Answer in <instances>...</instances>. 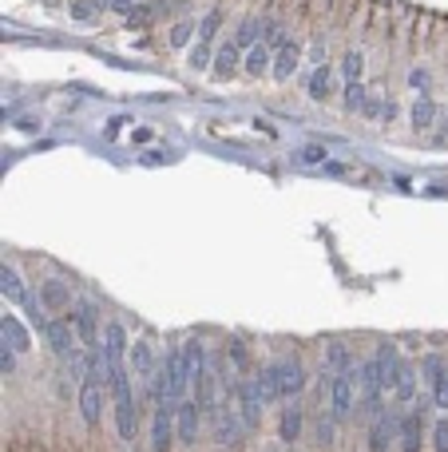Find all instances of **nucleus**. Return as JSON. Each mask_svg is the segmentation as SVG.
Listing matches in <instances>:
<instances>
[{
	"label": "nucleus",
	"instance_id": "1",
	"mask_svg": "<svg viewBox=\"0 0 448 452\" xmlns=\"http://www.w3.org/2000/svg\"><path fill=\"white\" fill-rule=\"evenodd\" d=\"M80 413L87 425H99V416H103V377H96V373L80 381Z\"/></svg>",
	"mask_w": 448,
	"mask_h": 452
},
{
	"label": "nucleus",
	"instance_id": "2",
	"mask_svg": "<svg viewBox=\"0 0 448 452\" xmlns=\"http://www.w3.org/2000/svg\"><path fill=\"white\" fill-rule=\"evenodd\" d=\"M424 416H428V404H417L412 413H405L397 421V437H400V452H421V432H424Z\"/></svg>",
	"mask_w": 448,
	"mask_h": 452
},
{
	"label": "nucleus",
	"instance_id": "3",
	"mask_svg": "<svg viewBox=\"0 0 448 452\" xmlns=\"http://www.w3.org/2000/svg\"><path fill=\"white\" fill-rule=\"evenodd\" d=\"M175 401H163L155 409V416H151V449L155 452H167L171 449V437H175V428H171V421H175Z\"/></svg>",
	"mask_w": 448,
	"mask_h": 452
},
{
	"label": "nucleus",
	"instance_id": "4",
	"mask_svg": "<svg viewBox=\"0 0 448 452\" xmlns=\"http://www.w3.org/2000/svg\"><path fill=\"white\" fill-rule=\"evenodd\" d=\"M36 326L44 330V337H48V345H52V353L56 357H64V361H75V357H80V349L72 345V330H68L64 321H44L40 318Z\"/></svg>",
	"mask_w": 448,
	"mask_h": 452
},
{
	"label": "nucleus",
	"instance_id": "5",
	"mask_svg": "<svg viewBox=\"0 0 448 452\" xmlns=\"http://www.w3.org/2000/svg\"><path fill=\"white\" fill-rule=\"evenodd\" d=\"M353 413V377L341 373V377L329 381V416L333 421H345Z\"/></svg>",
	"mask_w": 448,
	"mask_h": 452
},
{
	"label": "nucleus",
	"instance_id": "6",
	"mask_svg": "<svg viewBox=\"0 0 448 452\" xmlns=\"http://www.w3.org/2000/svg\"><path fill=\"white\" fill-rule=\"evenodd\" d=\"M163 381H167V401H179L187 385H191V373H187V361L182 353H171L167 365H163Z\"/></svg>",
	"mask_w": 448,
	"mask_h": 452
},
{
	"label": "nucleus",
	"instance_id": "7",
	"mask_svg": "<svg viewBox=\"0 0 448 452\" xmlns=\"http://www.w3.org/2000/svg\"><path fill=\"white\" fill-rule=\"evenodd\" d=\"M238 401H243V425L254 428L262 421V404H266V397L258 393V381H243L238 385Z\"/></svg>",
	"mask_w": 448,
	"mask_h": 452
},
{
	"label": "nucleus",
	"instance_id": "8",
	"mask_svg": "<svg viewBox=\"0 0 448 452\" xmlns=\"http://www.w3.org/2000/svg\"><path fill=\"white\" fill-rule=\"evenodd\" d=\"M274 373H278V397H298V393H302L305 373H302V365H298L294 357H290V361H278Z\"/></svg>",
	"mask_w": 448,
	"mask_h": 452
},
{
	"label": "nucleus",
	"instance_id": "9",
	"mask_svg": "<svg viewBox=\"0 0 448 452\" xmlns=\"http://www.w3.org/2000/svg\"><path fill=\"white\" fill-rule=\"evenodd\" d=\"M393 437H397V421L381 413V416L373 421V428H369V452H389Z\"/></svg>",
	"mask_w": 448,
	"mask_h": 452
},
{
	"label": "nucleus",
	"instance_id": "10",
	"mask_svg": "<svg viewBox=\"0 0 448 452\" xmlns=\"http://www.w3.org/2000/svg\"><path fill=\"white\" fill-rule=\"evenodd\" d=\"M357 381H361L365 401H377V397H381V389H385V377H381V365H377V357H373V361H365V365L357 369Z\"/></svg>",
	"mask_w": 448,
	"mask_h": 452
},
{
	"label": "nucleus",
	"instance_id": "11",
	"mask_svg": "<svg viewBox=\"0 0 448 452\" xmlns=\"http://www.w3.org/2000/svg\"><path fill=\"white\" fill-rule=\"evenodd\" d=\"M198 416H203L198 404H179L175 421H179V440L182 444H194V440H198Z\"/></svg>",
	"mask_w": 448,
	"mask_h": 452
},
{
	"label": "nucleus",
	"instance_id": "12",
	"mask_svg": "<svg viewBox=\"0 0 448 452\" xmlns=\"http://www.w3.org/2000/svg\"><path fill=\"white\" fill-rule=\"evenodd\" d=\"M243 437V425H238V413H215V440L226 449V444H238Z\"/></svg>",
	"mask_w": 448,
	"mask_h": 452
},
{
	"label": "nucleus",
	"instance_id": "13",
	"mask_svg": "<svg viewBox=\"0 0 448 452\" xmlns=\"http://www.w3.org/2000/svg\"><path fill=\"white\" fill-rule=\"evenodd\" d=\"M0 342H8L16 353H28V333H24V326H20V318H13V314L0 318Z\"/></svg>",
	"mask_w": 448,
	"mask_h": 452
},
{
	"label": "nucleus",
	"instance_id": "14",
	"mask_svg": "<svg viewBox=\"0 0 448 452\" xmlns=\"http://www.w3.org/2000/svg\"><path fill=\"white\" fill-rule=\"evenodd\" d=\"M72 321H75V333H80V337H84L87 345H96V337H99V326H96V306H75V314H72Z\"/></svg>",
	"mask_w": 448,
	"mask_h": 452
},
{
	"label": "nucleus",
	"instance_id": "15",
	"mask_svg": "<svg viewBox=\"0 0 448 452\" xmlns=\"http://www.w3.org/2000/svg\"><path fill=\"white\" fill-rule=\"evenodd\" d=\"M123 353H127V333H123V326H108L103 330V361H123Z\"/></svg>",
	"mask_w": 448,
	"mask_h": 452
},
{
	"label": "nucleus",
	"instance_id": "16",
	"mask_svg": "<svg viewBox=\"0 0 448 452\" xmlns=\"http://www.w3.org/2000/svg\"><path fill=\"white\" fill-rule=\"evenodd\" d=\"M278 437L286 440V444H294V440L302 437V409H298V404L282 409V416H278Z\"/></svg>",
	"mask_w": 448,
	"mask_h": 452
},
{
	"label": "nucleus",
	"instance_id": "17",
	"mask_svg": "<svg viewBox=\"0 0 448 452\" xmlns=\"http://www.w3.org/2000/svg\"><path fill=\"white\" fill-rule=\"evenodd\" d=\"M115 428L123 440H135V401H115Z\"/></svg>",
	"mask_w": 448,
	"mask_h": 452
},
{
	"label": "nucleus",
	"instance_id": "18",
	"mask_svg": "<svg viewBox=\"0 0 448 452\" xmlns=\"http://www.w3.org/2000/svg\"><path fill=\"white\" fill-rule=\"evenodd\" d=\"M182 361H187V373H191V385L206 373V353H203V345L198 342H187L182 345Z\"/></svg>",
	"mask_w": 448,
	"mask_h": 452
},
{
	"label": "nucleus",
	"instance_id": "19",
	"mask_svg": "<svg viewBox=\"0 0 448 452\" xmlns=\"http://www.w3.org/2000/svg\"><path fill=\"white\" fill-rule=\"evenodd\" d=\"M40 298H44V306H48V309H64V306H72V298H68V286H64V282H44Z\"/></svg>",
	"mask_w": 448,
	"mask_h": 452
},
{
	"label": "nucleus",
	"instance_id": "20",
	"mask_svg": "<svg viewBox=\"0 0 448 452\" xmlns=\"http://www.w3.org/2000/svg\"><path fill=\"white\" fill-rule=\"evenodd\" d=\"M377 365H381V377H385V385H393V381H397V373H400V357H397V349L381 345V349H377Z\"/></svg>",
	"mask_w": 448,
	"mask_h": 452
},
{
	"label": "nucleus",
	"instance_id": "21",
	"mask_svg": "<svg viewBox=\"0 0 448 452\" xmlns=\"http://www.w3.org/2000/svg\"><path fill=\"white\" fill-rule=\"evenodd\" d=\"M393 397H397V401H412V397H417V373H412L409 365H400L397 381H393Z\"/></svg>",
	"mask_w": 448,
	"mask_h": 452
},
{
	"label": "nucleus",
	"instance_id": "22",
	"mask_svg": "<svg viewBox=\"0 0 448 452\" xmlns=\"http://www.w3.org/2000/svg\"><path fill=\"white\" fill-rule=\"evenodd\" d=\"M0 293H4V298H13V302H20V298H24V286H20V274H16V270L8 266V262L0 266Z\"/></svg>",
	"mask_w": 448,
	"mask_h": 452
},
{
	"label": "nucleus",
	"instance_id": "23",
	"mask_svg": "<svg viewBox=\"0 0 448 452\" xmlns=\"http://www.w3.org/2000/svg\"><path fill=\"white\" fill-rule=\"evenodd\" d=\"M294 68H298V48L286 44V48H278V56H274V75H278V80H290Z\"/></svg>",
	"mask_w": 448,
	"mask_h": 452
},
{
	"label": "nucleus",
	"instance_id": "24",
	"mask_svg": "<svg viewBox=\"0 0 448 452\" xmlns=\"http://www.w3.org/2000/svg\"><path fill=\"white\" fill-rule=\"evenodd\" d=\"M234 68H238V44H226V48L215 56V75H218V80H226Z\"/></svg>",
	"mask_w": 448,
	"mask_h": 452
},
{
	"label": "nucleus",
	"instance_id": "25",
	"mask_svg": "<svg viewBox=\"0 0 448 452\" xmlns=\"http://www.w3.org/2000/svg\"><path fill=\"white\" fill-rule=\"evenodd\" d=\"M433 119H436L433 99H417V103H412V127H417V131H428Z\"/></svg>",
	"mask_w": 448,
	"mask_h": 452
},
{
	"label": "nucleus",
	"instance_id": "26",
	"mask_svg": "<svg viewBox=\"0 0 448 452\" xmlns=\"http://www.w3.org/2000/svg\"><path fill=\"white\" fill-rule=\"evenodd\" d=\"M361 68H365L361 52H345V60H341V75H345V84H357V80H361Z\"/></svg>",
	"mask_w": 448,
	"mask_h": 452
},
{
	"label": "nucleus",
	"instance_id": "27",
	"mask_svg": "<svg viewBox=\"0 0 448 452\" xmlns=\"http://www.w3.org/2000/svg\"><path fill=\"white\" fill-rule=\"evenodd\" d=\"M266 68H274V56H270V48H254L250 56H246V72L262 75Z\"/></svg>",
	"mask_w": 448,
	"mask_h": 452
},
{
	"label": "nucleus",
	"instance_id": "28",
	"mask_svg": "<svg viewBox=\"0 0 448 452\" xmlns=\"http://www.w3.org/2000/svg\"><path fill=\"white\" fill-rule=\"evenodd\" d=\"M310 96H314V99H326L329 96V68H326V64L310 75Z\"/></svg>",
	"mask_w": 448,
	"mask_h": 452
},
{
	"label": "nucleus",
	"instance_id": "29",
	"mask_svg": "<svg viewBox=\"0 0 448 452\" xmlns=\"http://www.w3.org/2000/svg\"><path fill=\"white\" fill-rule=\"evenodd\" d=\"M127 353H131V365L139 369V373H151V349H147V342H135Z\"/></svg>",
	"mask_w": 448,
	"mask_h": 452
},
{
	"label": "nucleus",
	"instance_id": "30",
	"mask_svg": "<svg viewBox=\"0 0 448 452\" xmlns=\"http://www.w3.org/2000/svg\"><path fill=\"white\" fill-rule=\"evenodd\" d=\"M326 361H329V369H349V365H353V361H349V349H345L341 342L329 345V357H326Z\"/></svg>",
	"mask_w": 448,
	"mask_h": 452
},
{
	"label": "nucleus",
	"instance_id": "31",
	"mask_svg": "<svg viewBox=\"0 0 448 452\" xmlns=\"http://www.w3.org/2000/svg\"><path fill=\"white\" fill-rule=\"evenodd\" d=\"M218 24H222V16H218V13H206L203 24H198V40H203V44H210V40H215V32H218Z\"/></svg>",
	"mask_w": 448,
	"mask_h": 452
},
{
	"label": "nucleus",
	"instance_id": "32",
	"mask_svg": "<svg viewBox=\"0 0 448 452\" xmlns=\"http://www.w3.org/2000/svg\"><path fill=\"white\" fill-rule=\"evenodd\" d=\"M258 28H262L258 20H246V24L238 28V36H234V44H238V48H250V44L258 40Z\"/></svg>",
	"mask_w": 448,
	"mask_h": 452
},
{
	"label": "nucleus",
	"instance_id": "33",
	"mask_svg": "<svg viewBox=\"0 0 448 452\" xmlns=\"http://www.w3.org/2000/svg\"><path fill=\"white\" fill-rule=\"evenodd\" d=\"M345 108H349V111H361V108H365V87H361V84H349V87H345Z\"/></svg>",
	"mask_w": 448,
	"mask_h": 452
},
{
	"label": "nucleus",
	"instance_id": "34",
	"mask_svg": "<svg viewBox=\"0 0 448 452\" xmlns=\"http://www.w3.org/2000/svg\"><path fill=\"white\" fill-rule=\"evenodd\" d=\"M13 369H16V349H13V345H8V342H0V373L8 377Z\"/></svg>",
	"mask_w": 448,
	"mask_h": 452
},
{
	"label": "nucleus",
	"instance_id": "35",
	"mask_svg": "<svg viewBox=\"0 0 448 452\" xmlns=\"http://www.w3.org/2000/svg\"><path fill=\"white\" fill-rule=\"evenodd\" d=\"M433 401L440 404V409H448V373H440V377L433 381Z\"/></svg>",
	"mask_w": 448,
	"mask_h": 452
},
{
	"label": "nucleus",
	"instance_id": "36",
	"mask_svg": "<svg viewBox=\"0 0 448 452\" xmlns=\"http://www.w3.org/2000/svg\"><path fill=\"white\" fill-rule=\"evenodd\" d=\"M433 449H436V452H448V421H436V428H433Z\"/></svg>",
	"mask_w": 448,
	"mask_h": 452
},
{
	"label": "nucleus",
	"instance_id": "37",
	"mask_svg": "<svg viewBox=\"0 0 448 452\" xmlns=\"http://www.w3.org/2000/svg\"><path fill=\"white\" fill-rule=\"evenodd\" d=\"M210 64V44L198 40V48H191V68H206Z\"/></svg>",
	"mask_w": 448,
	"mask_h": 452
},
{
	"label": "nucleus",
	"instance_id": "38",
	"mask_svg": "<svg viewBox=\"0 0 448 452\" xmlns=\"http://www.w3.org/2000/svg\"><path fill=\"white\" fill-rule=\"evenodd\" d=\"M440 373H448V369H445V361H440V357H424V377H428V381H436V377H440Z\"/></svg>",
	"mask_w": 448,
	"mask_h": 452
},
{
	"label": "nucleus",
	"instance_id": "39",
	"mask_svg": "<svg viewBox=\"0 0 448 452\" xmlns=\"http://www.w3.org/2000/svg\"><path fill=\"white\" fill-rule=\"evenodd\" d=\"M191 32H194V24H175V28H171V44H175V48H182V44L191 40Z\"/></svg>",
	"mask_w": 448,
	"mask_h": 452
},
{
	"label": "nucleus",
	"instance_id": "40",
	"mask_svg": "<svg viewBox=\"0 0 448 452\" xmlns=\"http://www.w3.org/2000/svg\"><path fill=\"white\" fill-rule=\"evenodd\" d=\"M294 159H302V163H321V159H326V151H321V147H305V151H298Z\"/></svg>",
	"mask_w": 448,
	"mask_h": 452
},
{
	"label": "nucleus",
	"instance_id": "41",
	"mask_svg": "<svg viewBox=\"0 0 448 452\" xmlns=\"http://www.w3.org/2000/svg\"><path fill=\"white\" fill-rule=\"evenodd\" d=\"M87 4H92V0H75L72 4V13L80 16V20H92V8H87Z\"/></svg>",
	"mask_w": 448,
	"mask_h": 452
},
{
	"label": "nucleus",
	"instance_id": "42",
	"mask_svg": "<svg viewBox=\"0 0 448 452\" xmlns=\"http://www.w3.org/2000/svg\"><path fill=\"white\" fill-rule=\"evenodd\" d=\"M226 353H231L234 361H238V365H246V349H243V345H238V342H234L231 349H226Z\"/></svg>",
	"mask_w": 448,
	"mask_h": 452
},
{
	"label": "nucleus",
	"instance_id": "43",
	"mask_svg": "<svg viewBox=\"0 0 448 452\" xmlns=\"http://www.w3.org/2000/svg\"><path fill=\"white\" fill-rule=\"evenodd\" d=\"M115 8H131V0H115Z\"/></svg>",
	"mask_w": 448,
	"mask_h": 452
},
{
	"label": "nucleus",
	"instance_id": "44",
	"mask_svg": "<svg viewBox=\"0 0 448 452\" xmlns=\"http://www.w3.org/2000/svg\"><path fill=\"white\" fill-rule=\"evenodd\" d=\"M440 131H445V135H448V119H445V123H440Z\"/></svg>",
	"mask_w": 448,
	"mask_h": 452
}]
</instances>
